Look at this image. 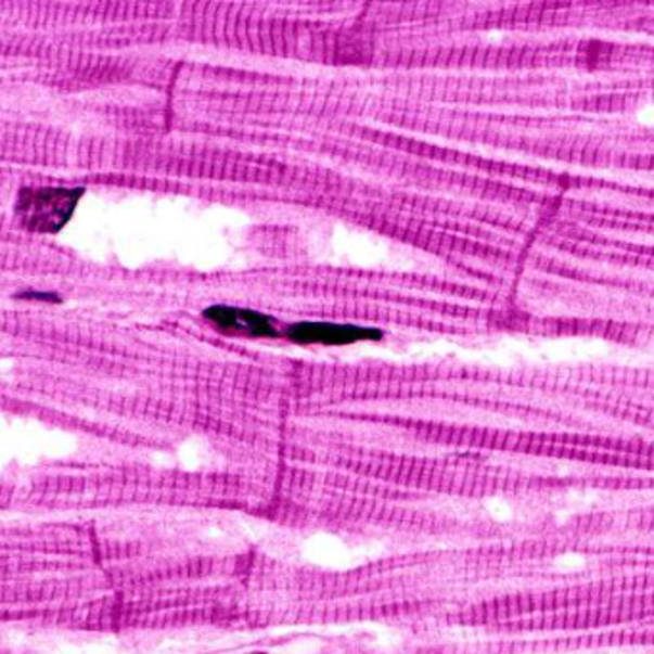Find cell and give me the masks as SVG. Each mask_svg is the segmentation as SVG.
Segmentation results:
<instances>
[{"label":"cell","mask_w":654,"mask_h":654,"mask_svg":"<svg viewBox=\"0 0 654 654\" xmlns=\"http://www.w3.org/2000/svg\"><path fill=\"white\" fill-rule=\"evenodd\" d=\"M286 338L298 346H351L359 342H379L384 332L361 324L302 321L286 329Z\"/></svg>","instance_id":"cell-2"},{"label":"cell","mask_w":654,"mask_h":654,"mask_svg":"<svg viewBox=\"0 0 654 654\" xmlns=\"http://www.w3.org/2000/svg\"><path fill=\"white\" fill-rule=\"evenodd\" d=\"M20 299H31V302H49V304H60V296H56L54 292H37V291H25L17 294Z\"/></svg>","instance_id":"cell-4"},{"label":"cell","mask_w":654,"mask_h":654,"mask_svg":"<svg viewBox=\"0 0 654 654\" xmlns=\"http://www.w3.org/2000/svg\"><path fill=\"white\" fill-rule=\"evenodd\" d=\"M204 319L214 324L217 331L232 334V336H248V338L281 336L273 317L256 311V309L217 304V306L207 307L204 311Z\"/></svg>","instance_id":"cell-3"},{"label":"cell","mask_w":654,"mask_h":654,"mask_svg":"<svg viewBox=\"0 0 654 654\" xmlns=\"http://www.w3.org/2000/svg\"><path fill=\"white\" fill-rule=\"evenodd\" d=\"M84 187L22 189L17 194L14 211L20 223L24 225L27 231L56 234L74 219L75 209L84 198Z\"/></svg>","instance_id":"cell-1"}]
</instances>
